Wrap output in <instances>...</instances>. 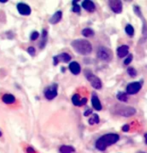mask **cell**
<instances>
[{
	"label": "cell",
	"mask_w": 147,
	"mask_h": 153,
	"mask_svg": "<svg viewBox=\"0 0 147 153\" xmlns=\"http://www.w3.org/2000/svg\"><path fill=\"white\" fill-rule=\"evenodd\" d=\"M122 130L125 131V132H127L128 130H129V125H124V126L122 127Z\"/></svg>",
	"instance_id": "31"
},
{
	"label": "cell",
	"mask_w": 147,
	"mask_h": 153,
	"mask_svg": "<svg viewBox=\"0 0 147 153\" xmlns=\"http://www.w3.org/2000/svg\"><path fill=\"white\" fill-rule=\"evenodd\" d=\"M69 69H70L71 72H72L73 74H75V75L79 74V73H80V71H81V68H80L79 63H78V62H75V61L71 62V63L69 64Z\"/></svg>",
	"instance_id": "15"
},
{
	"label": "cell",
	"mask_w": 147,
	"mask_h": 153,
	"mask_svg": "<svg viewBox=\"0 0 147 153\" xmlns=\"http://www.w3.org/2000/svg\"><path fill=\"white\" fill-rule=\"evenodd\" d=\"M136 113V110L134 109L133 107H123L122 109L120 110V114L122 116H126V117H129L132 116Z\"/></svg>",
	"instance_id": "12"
},
{
	"label": "cell",
	"mask_w": 147,
	"mask_h": 153,
	"mask_svg": "<svg viewBox=\"0 0 147 153\" xmlns=\"http://www.w3.org/2000/svg\"><path fill=\"white\" fill-rule=\"evenodd\" d=\"M85 75H86V77H87L88 81H89L90 84L92 85V87L93 88H95V89H100V88L102 87L101 80H100L97 76H95L94 74H92V73L89 72V71H87V72L85 73Z\"/></svg>",
	"instance_id": "4"
},
{
	"label": "cell",
	"mask_w": 147,
	"mask_h": 153,
	"mask_svg": "<svg viewBox=\"0 0 147 153\" xmlns=\"http://www.w3.org/2000/svg\"><path fill=\"white\" fill-rule=\"evenodd\" d=\"M91 102H92V106H93V108H94L95 110L100 111V110L102 109L101 102H100V100L98 99V97L95 95V94H93V96H92Z\"/></svg>",
	"instance_id": "13"
},
{
	"label": "cell",
	"mask_w": 147,
	"mask_h": 153,
	"mask_svg": "<svg viewBox=\"0 0 147 153\" xmlns=\"http://www.w3.org/2000/svg\"><path fill=\"white\" fill-rule=\"evenodd\" d=\"M128 52H129V47H128L127 45H122V46H120V47H118V49H117V54H118V56L121 58L125 57L128 54Z\"/></svg>",
	"instance_id": "17"
},
{
	"label": "cell",
	"mask_w": 147,
	"mask_h": 153,
	"mask_svg": "<svg viewBox=\"0 0 147 153\" xmlns=\"http://www.w3.org/2000/svg\"><path fill=\"white\" fill-rule=\"evenodd\" d=\"M88 122H89L90 125L97 124V123H99V116H98L97 114H93V115H92V116L89 118Z\"/></svg>",
	"instance_id": "20"
},
{
	"label": "cell",
	"mask_w": 147,
	"mask_h": 153,
	"mask_svg": "<svg viewBox=\"0 0 147 153\" xmlns=\"http://www.w3.org/2000/svg\"><path fill=\"white\" fill-rule=\"evenodd\" d=\"M138 153H144V152H138Z\"/></svg>",
	"instance_id": "35"
},
{
	"label": "cell",
	"mask_w": 147,
	"mask_h": 153,
	"mask_svg": "<svg viewBox=\"0 0 147 153\" xmlns=\"http://www.w3.org/2000/svg\"><path fill=\"white\" fill-rule=\"evenodd\" d=\"M82 35L85 37H91L94 35V31L90 28H85L82 30Z\"/></svg>",
	"instance_id": "22"
},
{
	"label": "cell",
	"mask_w": 147,
	"mask_h": 153,
	"mask_svg": "<svg viewBox=\"0 0 147 153\" xmlns=\"http://www.w3.org/2000/svg\"><path fill=\"white\" fill-rule=\"evenodd\" d=\"M132 59H133V56H132L131 54H130V55L128 56V57L125 59L124 64H125V65H128V64H130V63H131V61H132Z\"/></svg>",
	"instance_id": "28"
},
{
	"label": "cell",
	"mask_w": 147,
	"mask_h": 153,
	"mask_svg": "<svg viewBox=\"0 0 147 153\" xmlns=\"http://www.w3.org/2000/svg\"><path fill=\"white\" fill-rule=\"evenodd\" d=\"M1 99H2V102L5 104H12L15 102V97H14V95L9 94V93L4 94V95L2 96Z\"/></svg>",
	"instance_id": "16"
},
{
	"label": "cell",
	"mask_w": 147,
	"mask_h": 153,
	"mask_svg": "<svg viewBox=\"0 0 147 153\" xmlns=\"http://www.w3.org/2000/svg\"><path fill=\"white\" fill-rule=\"evenodd\" d=\"M61 18H62V12L57 11V12H55V13L53 14V16L49 19V22L51 23V24H56V23H58L61 20Z\"/></svg>",
	"instance_id": "18"
},
{
	"label": "cell",
	"mask_w": 147,
	"mask_h": 153,
	"mask_svg": "<svg viewBox=\"0 0 147 153\" xmlns=\"http://www.w3.org/2000/svg\"><path fill=\"white\" fill-rule=\"evenodd\" d=\"M38 37H39V33L37 32V31H33L30 36V39H31V41H35Z\"/></svg>",
	"instance_id": "27"
},
{
	"label": "cell",
	"mask_w": 147,
	"mask_h": 153,
	"mask_svg": "<svg viewBox=\"0 0 147 153\" xmlns=\"http://www.w3.org/2000/svg\"><path fill=\"white\" fill-rule=\"evenodd\" d=\"M70 60H71V56L69 55L68 53H62V54H60V55L55 56V57L53 58V63H54V65H57L59 61L69 62Z\"/></svg>",
	"instance_id": "9"
},
{
	"label": "cell",
	"mask_w": 147,
	"mask_h": 153,
	"mask_svg": "<svg viewBox=\"0 0 147 153\" xmlns=\"http://www.w3.org/2000/svg\"><path fill=\"white\" fill-rule=\"evenodd\" d=\"M27 51H28V53L30 54L31 56H34L35 55V48L34 47H28V49H27Z\"/></svg>",
	"instance_id": "29"
},
{
	"label": "cell",
	"mask_w": 147,
	"mask_h": 153,
	"mask_svg": "<svg viewBox=\"0 0 147 153\" xmlns=\"http://www.w3.org/2000/svg\"><path fill=\"white\" fill-rule=\"evenodd\" d=\"M117 99L121 102H126L128 99V96H127V94L124 93V92H119V93L117 94Z\"/></svg>",
	"instance_id": "21"
},
{
	"label": "cell",
	"mask_w": 147,
	"mask_h": 153,
	"mask_svg": "<svg viewBox=\"0 0 147 153\" xmlns=\"http://www.w3.org/2000/svg\"><path fill=\"white\" fill-rule=\"evenodd\" d=\"M134 12H135V13L137 14V15L139 16L140 18H141L142 22H143V36L146 37V38H147V27H146V22H145V20H144L143 16H142V13H141V11H140V8L138 7V6H135V7H134Z\"/></svg>",
	"instance_id": "10"
},
{
	"label": "cell",
	"mask_w": 147,
	"mask_h": 153,
	"mask_svg": "<svg viewBox=\"0 0 147 153\" xmlns=\"http://www.w3.org/2000/svg\"><path fill=\"white\" fill-rule=\"evenodd\" d=\"M145 142H146V144H147V133L145 134Z\"/></svg>",
	"instance_id": "33"
},
{
	"label": "cell",
	"mask_w": 147,
	"mask_h": 153,
	"mask_svg": "<svg viewBox=\"0 0 147 153\" xmlns=\"http://www.w3.org/2000/svg\"><path fill=\"white\" fill-rule=\"evenodd\" d=\"M125 32L127 33V35H129V36H133L134 35V28L131 26V25H127V26L125 27Z\"/></svg>",
	"instance_id": "23"
},
{
	"label": "cell",
	"mask_w": 147,
	"mask_h": 153,
	"mask_svg": "<svg viewBox=\"0 0 147 153\" xmlns=\"http://www.w3.org/2000/svg\"><path fill=\"white\" fill-rule=\"evenodd\" d=\"M82 7L87 11L93 12L95 10V4L92 1H90V0H85V1L82 2Z\"/></svg>",
	"instance_id": "14"
},
{
	"label": "cell",
	"mask_w": 147,
	"mask_h": 153,
	"mask_svg": "<svg viewBox=\"0 0 147 153\" xmlns=\"http://www.w3.org/2000/svg\"><path fill=\"white\" fill-rule=\"evenodd\" d=\"M72 4H73V8H72V10H73V12H76V13H79L80 12V6L77 4V2L76 1H73L72 2Z\"/></svg>",
	"instance_id": "25"
},
{
	"label": "cell",
	"mask_w": 147,
	"mask_h": 153,
	"mask_svg": "<svg viewBox=\"0 0 147 153\" xmlns=\"http://www.w3.org/2000/svg\"><path fill=\"white\" fill-rule=\"evenodd\" d=\"M72 102H73V104L76 106H82L84 104H86L87 99H86V98L80 99V96H79L78 94H74V95L72 96Z\"/></svg>",
	"instance_id": "11"
},
{
	"label": "cell",
	"mask_w": 147,
	"mask_h": 153,
	"mask_svg": "<svg viewBox=\"0 0 147 153\" xmlns=\"http://www.w3.org/2000/svg\"><path fill=\"white\" fill-rule=\"evenodd\" d=\"M17 10L21 15L27 16V15H30V13H31L30 6L27 5L26 3H22V2H20V3L17 4Z\"/></svg>",
	"instance_id": "7"
},
{
	"label": "cell",
	"mask_w": 147,
	"mask_h": 153,
	"mask_svg": "<svg viewBox=\"0 0 147 153\" xmlns=\"http://www.w3.org/2000/svg\"><path fill=\"white\" fill-rule=\"evenodd\" d=\"M127 71H128V74H129L130 76H132V77H135L136 75H137V72H136V70L134 68H132V67L128 68Z\"/></svg>",
	"instance_id": "26"
},
{
	"label": "cell",
	"mask_w": 147,
	"mask_h": 153,
	"mask_svg": "<svg viewBox=\"0 0 147 153\" xmlns=\"http://www.w3.org/2000/svg\"><path fill=\"white\" fill-rule=\"evenodd\" d=\"M60 152L61 153H75V149L72 146L63 145L60 147Z\"/></svg>",
	"instance_id": "19"
},
{
	"label": "cell",
	"mask_w": 147,
	"mask_h": 153,
	"mask_svg": "<svg viewBox=\"0 0 147 153\" xmlns=\"http://www.w3.org/2000/svg\"><path fill=\"white\" fill-rule=\"evenodd\" d=\"M140 89H141V84L138 82H132L128 84L127 87H126L128 94H136L137 92L140 91Z\"/></svg>",
	"instance_id": "8"
},
{
	"label": "cell",
	"mask_w": 147,
	"mask_h": 153,
	"mask_svg": "<svg viewBox=\"0 0 147 153\" xmlns=\"http://www.w3.org/2000/svg\"><path fill=\"white\" fill-rule=\"evenodd\" d=\"M109 6H110L111 10L115 13L122 12V2L120 0H111L109 1Z\"/></svg>",
	"instance_id": "6"
},
{
	"label": "cell",
	"mask_w": 147,
	"mask_h": 153,
	"mask_svg": "<svg viewBox=\"0 0 147 153\" xmlns=\"http://www.w3.org/2000/svg\"><path fill=\"white\" fill-rule=\"evenodd\" d=\"M57 84H52L51 86L47 87L44 91V96L48 100H52L57 96Z\"/></svg>",
	"instance_id": "5"
},
{
	"label": "cell",
	"mask_w": 147,
	"mask_h": 153,
	"mask_svg": "<svg viewBox=\"0 0 147 153\" xmlns=\"http://www.w3.org/2000/svg\"><path fill=\"white\" fill-rule=\"evenodd\" d=\"M97 56L102 61H110L112 59V52L106 47H99L97 50Z\"/></svg>",
	"instance_id": "3"
},
{
	"label": "cell",
	"mask_w": 147,
	"mask_h": 153,
	"mask_svg": "<svg viewBox=\"0 0 147 153\" xmlns=\"http://www.w3.org/2000/svg\"><path fill=\"white\" fill-rule=\"evenodd\" d=\"M1 136H2V132L0 131V137H1Z\"/></svg>",
	"instance_id": "34"
},
{
	"label": "cell",
	"mask_w": 147,
	"mask_h": 153,
	"mask_svg": "<svg viewBox=\"0 0 147 153\" xmlns=\"http://www.w3.org/2000/svg\"><path fill=\"white\" fill-rule=\"evenodd\" d=\"M72 47L76 52L82 55H88L92 51V45L89 41L83 40V39H77L71 43Z\"/></svg>",
	"instance_id": "2"
},
{
	"label": "cell",
	"mask_w": 147,
	"mask_h": 153,
	"mask_svg": "<svg viewBox=\"0 0 147 153\" xmlns=\"http://www.w3.org/2000/svg\"><path fill=\"white\" fill-rule=\"evenodd\" d=\"M118 140H119L118 134H114V133L106 134V135H103L96 141V148L103 151V150L106 149V147L116 143Z\"/></svg>",
	"instance_id": "1"
},
{
	"label": "cell",
	"mask_w": 147,
	"mask_h": 153,
	"mask_svg": "<svg viewBox=\"0 0 147 153\" xmlns=\"http://www.w3.org/2000/svg\"><path fill=\"white\" fill-rule=\"evenodd\" d=\"M46 38H47V31L46 30H43V33H42V43L40 45L41 48L44 47V45H45L46 43Z\"/></svg>",
	"instance_id": "24"
},
{
	"label": "cell",
	"mask_w": 147,
	"mask_h": 153,
	"mask_svg": "<svg viewBox=\"0 0 147 153\" xmlns=\"http://www.w3.org/2000/svg\"><path fill=\"white\" fill-rule=\"evenodd\" d=\"M92 113V110L91 109H87L85 111V112H84V115H85V116H88V115H90Z\"/></svg>",
	"instance_id": "30"
},
{
	"label": "cell",
	"mask_w": 147,
	"mask_h": 153,
	"mask_svg": "<svg viewBox=\"0 0 147 153\" xmlns=\"http://www.w3.org/2000/svg\"><path fill=\"white\" fill-rule=\"evenodd\" d=\"M27 151H28V153H35V151L32 149V148H28V149H27Z\"/></svg>",
	"instance_id": "32"
}]
</instances>
